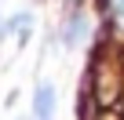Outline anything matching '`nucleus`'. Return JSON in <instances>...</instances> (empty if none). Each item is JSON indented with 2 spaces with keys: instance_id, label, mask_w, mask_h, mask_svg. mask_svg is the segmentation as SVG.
<instances>
[{
  "instance_id": "obj_1",
  "label": "nucleus",
  "mask_w": 124,
  "mask_h": 120,
  "mask_svg": "<svg viewBox=\"0 0 124 120\" xmlns=\"http://www.w3.org/2000/svg\"><path fill=\"white\" fill-rule=\"evenodd\" d=\"M88 33H91V26H88V18H84V15H73V18H70L66 26H62V33H58V40H62V47H80Z\"/></svg>"
},
{
  "instance_id": "obj_2",
  "label": "nucleus",
  "mask_w": 124,
  "mask_h": 120,
  "mask_svg": "<svg viewBox=\"0 0 124 120\" xmlns=\"http://www.w3.org/2000/svg\"><path fill=\"white\" fill-rule=\"evenodd\" d=\"M55 116V87L40 84L33 91V120H51Z\"/></svg>"
},
{
  "instance_id": "obj_3",
  "label": "nucleus",
  "mask_w": 124,
  "mask_h": 120,
  "mask_svg": "<svg viewBox=\"0 0 124 120\" xmlns=\"http://www.w3.org/2000/svg\"><path fill=\"white\" fill-rule=\"evenodd\" d=\"M8 26H11V36L26 40V36L33 33V15H29V11H15V15L8 18Z\"/></svg>"
},
{
  "instance_id": "obj_4",
  "label": "nucleus",
  "mask_w": 124,
  "mask_h": 120,
  "mask_svg": "<svg viewBox=\"0 0 124 120\" xmlns=\"http://www.w3.org/2000/svg\"><path fill=\"white\" fill-rule=\"evenodd\" d=\"M4 36H11V26H8V18H0V40Z\"/></svg>"
}]
</instances>
